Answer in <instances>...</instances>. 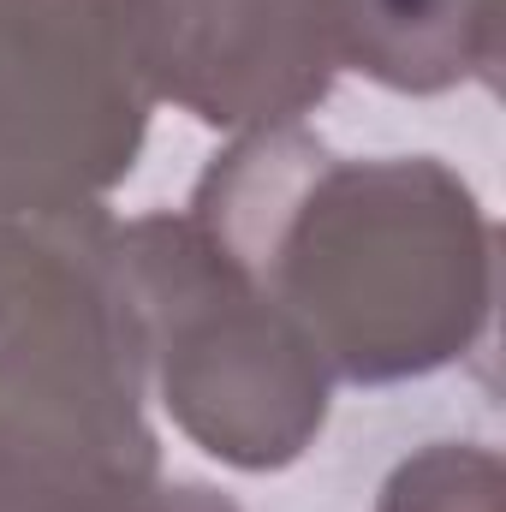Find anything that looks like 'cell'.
Segmentation results:
<instances>
[{
  "label": "cell",
  "mask_w": 506,
  "mask_h": 512,
  "mask_svg": "<svg viewBox=\"0 0 506 512\" xmlns=\"http://www.w3.org/2000/svg\"><path fill=\"white\" fill-rule=\"evenodd\" d=\"M298 322L334 382L387 387L477 352L495 221L435 155H334L304 126L239 131L185 209Z\"/></svg>",
  "instance_id": "6da1fadb"
},
{
  "label": "cell",
  "mask_w": 506,
  "mask_h": 512,
  "mask_svg": "<svg viewBox=\"0 0 506 512\" xmlns=\"http://www.w3.org/2000/svg\"><path fill=\"white\" fill-rule=\"evenodd\" d=\"M143 364L167 417L233 471H286L316 447L334 376L298 322L191 215L114 227Z\"/></svg>",
  "instance_id": "7a4b0ae2"
},
{
  "label": "cell",
  "mask_w": 506,
  "mask_h": 512,
  "mask_svg": "<svg viewBox=\"0 0 506 512\" xmlns=\"http://www.w3.org/2000/svg\"><path fill=\"white\" fill-rule=\"evenodd\" d=\"M120 0H0V185L102 203L149 137Z\"/></svg>",
  "instance_id": "3957f363"
},
{
  "label": "cell",
  "mask_w": 506,
  "mask_h": 512,
  "mask_svg": "<svg viewBox=\"0 0 506 512\" xmlns=\"http://www.w3.org/2000/svg\"><path fill=\"white\" fill-rule=\"evenodd\" d=\"M120 30L143 96L215 131L298 126L340 72L310 0H120Z\"/></svg>",
  "instance_id": "277c9868"
},
{
  "label": "cell",
  "mask_w": 506,
  "mask_h": 512,
  "mask_svg": "<svg viewBox=\"0 0 506 512\" xmlns=\"http://www.w3.org/2000/svg\"><path fill=\"white\" fill-rule=\"evenodd\" d=\"M334 66L399 96H441L495 78V0H310Z\"/></svg>",
  "instance_id": "5b68a950"
},
{
  "label": "cell",
  "mask_w": 506,
  "mask_h": 512,
  "mask_svg": "<svg viewBox=\"0 0 506 512\" xmlns=\"http://www.w3.org/2000/svg\"><path fill=\"white\" fill-rule=\"evenodd\" d=\"M0 512H239L209 483H120L96 471H72L54 459H36L0 435Z\"/></svg>",
  "instance_id": "8992f818"
},
{
  "label": "cell",
  "mask_w": 506,
  "mask_h": 512,
  "mask_svg": "<svg viewBox=\"0 0 506 512\" xmlns=\"http://www.w3.org/2000/svg\"><path fill=\"white\" fill-rule=\"evenodd\" d=\"M376 512H501V459L477 441H429L387 471Z\"/></svg>",
  "instance_id": "52a82bcc"
},
{
  "label": "cell",
  "mask_w": 506,
  "mask_h": 512,
  "mask_svg": "<svg viewBox=\"0 0 506 512\" xmlns=\"http://www.w3.org/2000/svg\"><path fill=\"white\" fill-rule=\"evenodd\" d=\"M60 209H72V203H42V197H24V191L0 185V298L18 280V268L30 262V251L42 245V233L54 227Z\"/></svg>",
  "instance_id": "ba28073f"
}]
</instances>
